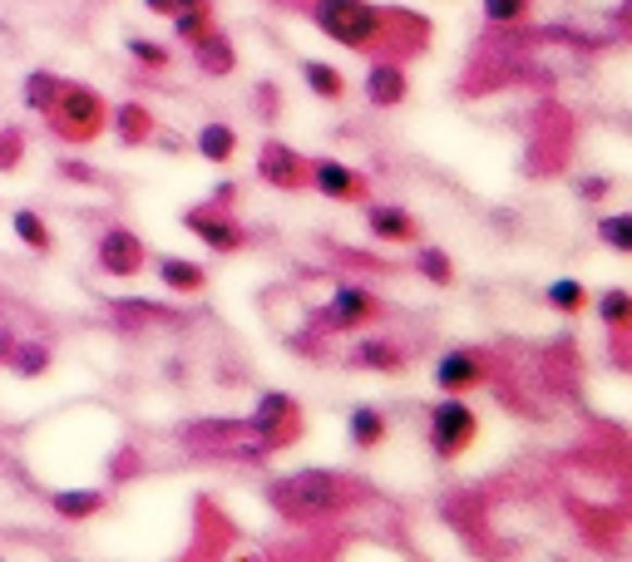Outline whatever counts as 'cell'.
Wrapping results in <instances>:
<instances>
[{"label":"cell","mask_w":632,"mask_h":562,"mask_svg":"<svg viewBox=\"0 0 632 562\" xmlns=\"http://www.w3.org/2000/svg\"><path fill=\"white\" fill-rule=\"evenodd\" d=\"M365 104L371 109H400L410 95V75L406 64H391V60H371V70H365V85H361Z\"/></svg>","instance_id":"obj_14"},{"label":"cell","mask_w":632,"mask_h":562,"mask_svg":"<svg viewBox=\"0 0 632 562\" xmlns=\"http://www.w3.org/2000/svg\"><path fill=\"white\" fill-rule=\"evenodd\" d=\"M598 242L608 247V252H632V213H608L598 217Z\"/></svg>","instance_id":"obj_32"},{"label":"cell","mask_w":632,"mask_h":562,"mask_svg":"<svg viewBox=\"0 0 632 562\" xmlns=\"http://www.w3.org/2000/svg\"><path fill=\"white\" fill-rule=\"evenodd\" d=\"M351 371H381V375H400L410 365V346L400 336H361L346 355Z\"/></svg>","instance_id":"obj_13"},{"label":"cell","mask_w":632,"mask_h":562,"mask_svg":"<svg viewBox=\"0 0 632 562\" xmlns=\"http://www.w3.org/2000/svg\"><path fill=\"white\" fill-rule=\"evenodd\" d=\"M15 340H21V336H15V330H11V326H0V365L11 361V350H15Z\"/></svg>","instance_id":"obj_38"},{"label":"cell","mask_w":632,"mask_h":562,"mask_svg":"<svg viewBox=\"0 0 632 562\" xmlns=\"http://www.w3.org/2000/svg\"><path fill=\"white\" fill-rule=\"evenodd\" d=\"M480 439V414L474 404H464V395H445V400L430 404L425 414V445L439 464H455L464 449Z\"/></svg>","instance_id":"obj_6"},{"label":"cell","mask_w":632,"mask_h":562,"mask_svg":"<svg viewBox=\"0 0 632 562\" xmlns=\"http://www.w3.org/2000/svg\"><path fill=\"white\" fill-rule=\"evenodd\" d=\"M198 159H208V163H233L237 159V128L223 124V118L203 124V128H198Z\"/></svg>","instance_id":"obj_25"},{"label":"cell","mask_w":632,"mask_h":562,"mask_svg":"<svg viewBox=\"0 0 632 562\" xmlns=\"http://www.w3.org/2000/svg\"><path fill=\"white\" fill-rule=\"evenodd\" d=\"M169 21H173V35H178L183 45H194L198 35L218 25L213 21V0H178V11H173Z\"/></svg>","instance_id":"obj_24"},{"label":"cell","mask_w":632,"mask_h":562,"mask_svg":"<svg viewBox=\"0 0 632 562\" xmlns=\"http://www.w3.org/2000/svg\"><path fill=\"white\" fill-rule=\"evenodd\" d=\"M301 79H307V89L317 99H326V104H342V99L351 95L346 75L336 70V64H326V60H301Z\"/></svg>","instance_id":"obj_22"},{"label":"cell","mask_w":632,"mask_h":562,"mask_svg":"<svg viewBox=\"0 0 632 562\" xmlns=\"http://www.w3.org/2000/svg\"><path fill=\"white\" fill-rule=\"evenodd\" d=\"M593 307H598V321H603V330H608V340H612V346H622L628 330H632V297L622 287H608Z\"/></svg>","instance_id":"obj_21"},{"label":"cell","mask_w":632,"mask_h":562,"mask_svg":"<svg viewBox=\"0 0 632 562\" xmlns=\"http://www.w3.org/2000/svg\"><path fill=\"white\" fill-rule=\"evenodd\" d=\"M544 301L558 311V316H579V311H588V287L583 282H573V276H558V282H548L544 287Z\"/></svg>","instance_id":"obj_26"},{"label":"cell","mask_w":632,"mask_h":562,"mask_svg":"<svg viewBox=\"0 0 632 562\" xmlns=\"http://www.w3.org/2000/svg\"><path fill=\"white\" fill-rule=\"evenodd\" d=\"M25 163V128L0 124V173H15Z\"/></svg>","instance_id":"obj_33"},{"label":"cell","mask_w":632,"mask_h":562,"mask_svg":"<svg viewBox=\"0 0 632 562\" xmlns=\"http://www.w3.org/2000/svg\"><path fill=\"white\" fill-rule=\"evenodd\" d=\"M381 316H386V301L375 297L371 287H361V282H342V287L332 291V301H326L311 321H317L326 336H356V330L375 326Z\"/></svg>","instance_id":"obj_7"},{"label":"cell","mask_w":632,"mask_h":562,"mask_svg":"<svg viewBox=\"0 0 632 562\" xmlns=\"http://www.w3.org/2000/svg\"><path fill=\"white\" fill-rule=\"evenodd\" d=\"M153 272H159V282L173 291V297H198V291L208 287V272L198 262H188V257H159Z\"/></svg>","instance_id":"obj_20"},{"label":"cell","mask_w":632,"mask_h":562,"mask_svg":"<svg viewBox=\"0 0 632 562\" xmlns=\"http://www.w3.org/2000/svg\"><path fill=\"white\" fill-rule=\"evenodd\" d=\"M45 128H50L54 138L75 143V149L95 143V138L109 128L104 95H99L95 85H75V79H65V85H60V95H54V104L45 109Z\"/></svg>","instance_id":"obj_4"},{"label":"cell","mask_w":632,"mask_h":562,"mask_svg":"<svg viewBox=\"0 0 632 562\" xmlns=\"http://www.w3.org/2000/svg\"><path fill=\"white\" fill-rule=\"evenodd\" d=\"M608 192H612V183H608V178H583V183H579V198H588V202L608 198Z\"/></svg>","instance_id":"obj_37"},{"label":"cell","mask_w":632,"mask_h":562,"mask_svg":"<svg viewBox=\"0 0 632 562\" xmlns=\"http://www.w3.org/2000/svg\"><path fill=\"white\" fill-rule=\"evenodd\" d=\"M188 50H194V64L203 70L208 79H223V75H233V70H237V45L227 40V35L218 30V25L198 35V40L188 45Z\"/></svg>","instance_id":"obj_18"},{"label":"cell","mask_w":632,"mask_h":562,"mask_svg":"<svg viewBox=\"0 0 632 562\" xmlns=\"http://www.w3.org/2000/svg\"><path fill=\"white\" fill-rule=\"evenodd\" d=\"M252 99H258V104H252V109H258V118H268V124L282 114V89L272 85V79H262V85L252 89Z\"/></svg>","instance_id":"obj_36"},{"label":"cell","mask_w":632,"mask_h":562,"mask_svg":"<svg viewBox=\"0 0 632 562\" xmlns=\"http://www.w3.org/2000/svg\"><path fill=\"white\" fill-rule=\"evenodd\" d=\"M95 266L104 276L129 282V276H139L144 266H149V247H144L139 233H129V227H104L95 242Z\"/></svg>","instance_id":"obj_11"},{"label":"cell","mask_w":632,"mask_h":562,"mask_svg":"<svg viewBox=\"0 0 632 562\" xmlns=\"http://www.w3.org/2000/svg\"><path fill=\"white\" fill-rule=\"evenodd\" d=\"M11 365L15 375H25V380H35V375H45L50 371V346H40V340H15V350H11Z\"/></svg>","instance_id":"obj_29"},{"label":"cell","mask_w":632,"mask_h":562,"mask_svg":"<svg viewBox=\"0 0 632 562\" xmlns=\"http://www.w3.org/2000/svg\"><path fill=\"white\" fill-rule=\"evenodd\" d=\"M247 425L262 435V445L277 454V449H292L301 439V404L282 390H268L258 400V410L247 414Z\"/></svg>","instance_id":"obj_9"},{"label":"cell","mask_w":632,"mask_h":562,"mask_svg":"<svg viewBox=\"0 0 632 562\" xmlns=\"http://www.w3.org/2000/svg\"><path fill=\"white\" fill-rule=\"evenodd\" d=\"M233 202H237V183H223L208 202H198V208L183 213V227H188V233H194L198 242H203L208 252H218V257L243 252V247H247V227L237 223Z\"/></svg>","instance_id":"obj_5"},{"label":"cell","mask_w":632,"mask_h":562,"mask_svg":"<svg viewBox=\"0 0 632 562\" xmlns=\"http://www.w3.org/2000/svg\"><path fill=\"white\" fill-rule=\"evenodd\" d=\"M60 85H65V79L50 75V70H30V75H25V109L45 114V109L54 104V95H60Z\"/></svg>","instance_id":"obj_30"},{"label":"cell","mask_w":632,"mask_h":562,"mask_svg":"<svg viewBox=\"0 0 632 562\" xmlns=\"http://www.w3.org/2000/svg\"><path fill=\"white\" fill-rule=\"evenodd\" d=\"M109 124H114V138L124 149H144V143L159 138V118H153V109L139 104V99H124V104L109 114Z\"/></svg>","instance_id":"obj_17"},{"label":"cell","mask_w":632,"mask_h":562,"mask_svg":"<svg viewBox=\"0 0 632 562\" xmlns=\"http://www.w3.org/2000/svg\"><path fill=\"white\" fill-rule=\"evenodd\" d=\"M54 173H60L65 183H79V188H99V183H104V173L89 168V163H79V159H60Z\"/></svg>","instance_id":"obj_35"},{"label":"cell","mask_w":632,"mask_h":562,"mask_svg":"<svg viewBox=\"0 0 632 562\" xmlns=\"http://www.w3.org/2000/svg\"><path fill=\"white\" fill-rule=\"evenodd\" d=\"M494 380V355L474 346H455L435 361V390L439 395H470Z\"/></svg>","instance_id":"obj_8"},{"label":"cell","mask_w":632,"mask_h":562,"mask_svg":"<svg viewBox=\"0 0 632 562\" xmlns=\"http://www.w3.org/2000/svg\"><path fill=\"white\" fill-rule=\"evenodd\" d=\"M416 272L425 276V282H435V287H450L455 282V262L445 247H420L416 252Z\"/></svg>","instance_id":"obj_31"},{"label":"cell","mask_w":632,"mask_h":562,"mask_svg":"<svg viewBox=\"0 0 632 562\" xmlns=\"http://www.w3.org/2000/svg\"><path fill=\"white\" fill-rule=\"evenodd\" d=\"M144 5H149L153 15H173V11H178V0H144Z\"/></svg>","instance_id":"obj_39"},{"label":"cell","mask_w":632,"mask_h":562,"mask_svg":"<svg viewBox=\"0 0 632 562\" xmlns=\"http://www.w3.org/2000/svg\"><path fill=\"white\" fill-rule=\"evenodd\" d=\"M277 5L307 15L332 45L365 54V60L410 64L435 40V25L406 5H371V0H277Z\"/></svg>","instance_id":"obj_1"},{"label":"cell","mask_w":632,"mask_h":562,"mask_svg":"<svg viewBox=\"0 0 632 562\" xmlns=\"http://www.w3.org/2000/svg\"><path fill=\"white\" fill-rule=\"evenodd\" d=\"M386 435H391V425L375 404H356V410L346 414V439H351L361 454H375V449L386 445Z\"/></svg>","instance_id":"obj_19"},{"label":"cell","mask_w":632,"mask_h":562,"mask_svg":"<svg viewBox=\"0 0 632 562\" xmlns=\"http://www.w3.org/2000/svg\"><path fill=\"white\" fill-rule=\"evenodd\" d=\"M104 503L109 499L99 488H60V494H50V509L70 523H85V519H95V513H104Z\"/></svg>","instance_id":"obj_23"},{"label":"cell","mask_w":632,"mask_h":562,"mask_svg":"<svg viewBox=\"0 0 632 562\" xmlns=\"http://www.w3.org/2000/svg\"><path fill=\"white\" fill-rule=\"evenodd\" d=\"M480 11L494 30H519L534 21V0H480Z\"/></svg>","instance_id":"obj_27"},{"label":"cell","mask_w":632,"mask_h":562,"mask_svg":"<svg viewBox=\"0 0 632 562\" xmlns=\"http://www.w3.org/2000/svg\"><path fill=\"white\" fill-rule=\"evenodd\" d=\"M365 233L375 237V242H416L420 237V223L410 208H396V202H375V208H365Z\"/></svg>","instance_id":"obj_15"},{"label":"cell","mask_w":632,"mask_h":562,"mask_svg":"<svg viewBox=\"0 0 632 562\" xmlns=\"http://www.w3.org/2000/svg\"><path fill=\"white\" fill-rule=\"evenodd\" d=\"M258 178L277 192H301L307 188V153H297L282 138H268L258 149Z\"/></svg>","instance_id":"obj_12"},{"label":"cell","mask_w":632,"mask_h":562,"mask_svg":"<svg viewBox=\"0 0 632 562\" xmlns=\"http://www.w3.org/2000/svg\"><path fill=\"white\" fill-rule=\"evenodd\" d=\"M178 445L188 449V454L198 459H218V464H262V459H272V449L262 445V435L247 420H227V414H218V420H183L178 425Z\"/></svg>","instance_id":"obj_3"},{"label":"cell","mask_w":632,"mask_h":562,"mask_svg":"<svg viewBox=\"0 0 632 562\" xmlns=\"http://www.w3.org/2000/svg\"><path fill=\"white\" fill-rule=\"evenodd\" d=\"M129 54L144 64V70H159V75L173 64V50H169V45H159V40H139V35L129 40Z\"/></svg>","instance_id":"obj_34"},{"label":"cell","mask_w":632,"mask_h":562,"mask_svg":"<svg viewBox=\"0 0 632 562\" xmlns=\"http://www.w3.org/2000/svg\"><path fill=\"white\" fill-rule=\"evenodd\" d=\"M11 227H15V237H21L30 252H40V257H50L54 252V233H50V223H45L35 208H21V213L11 217Z\"/></svg>","instance_id":"obj_28"},{"label":"cell","mask_w":632,"mask_h":562,"mask_svg":"<svg viewBox=\"0 0 632 562\" xmlns=\"http://www.w3.org/2000/svg\"><path fill=\"white\" fill-rule=\"evenodd\" d=\"M104 316L114 321L119 330H149V326H163V321H183L173 307H159V301H149V297L104 301Z\"/></svg>","instance_id":"obj_16"},{"label":"cell","mask_w":632,"mask_h":562,"mask_svg":"<svg viewBox=\"0 0 632 562\" xmlns=\"http://www.w3.org/2000/svg\"><path fill=\"white\" fill-rule=\"evenodd\" d=\"M371 488L336 469H297V474L268 478V503L292 523H326L361 509Z\"/></svg>","instance_id":"obj_2"},{"label":"cell","mask_w":632,"mask_h":562,"mask_svg":"<svg viewBox=\"0 0 632 562\" xmlns=\"http://www.w3.org/2000/svg\"><path fill=\"white\" fill-rule=\"evenodd\" d=\"M307 188H317L332 202H346V208H365L371 202V178L336 159H307Z\"/></svg>","instance_id":"obj_10"}]
</instances>
